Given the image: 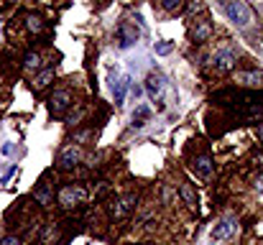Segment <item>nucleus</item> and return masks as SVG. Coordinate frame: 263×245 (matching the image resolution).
Listing matches in <instances>:
<instances>
[{
  "label": "nucleus",
  "mask_w": 263,
  "mask_h": 245,
  "mask_svg": "<svg viewBox=\"0 0 263 245\" xmlns=\"http://www.w3.org/2000/svg\"><path fill=\"white\" fill-rule=\"evenodd\" d=\"M222 8L228 13V18L235 23V26H248L251 23V8L246 0H222Z\"/></svg>",
  "instance_id": "obj_1"
},
{
  "label": "nucleus",
  "mask_w": 263,
  "mask_h": 245,
  "mask_svg": "<svg viewBox=\"0 0 263 245\" xmlns=\"http://www.w3.org/2000/svg\"><path fill=\"white\" fill-rule=\"evenodd\" d=\"M72 102H74V97H72L69 89H54V95L49 97V112L54 118H59V115H64L72 107Z\"/></svg>",
  "instance_id": "obj_2"
},
{
  "label": "nucleus",
  "mask_w": 263,
  "mask_h": 245,
  "mask_svg": "<svg viewBox=\"0 0 263 245\" xmlns=\"http://www.w3.org/2000/svg\"><path fill=\"white\" fill-rule=\"evenodd\" d=\"M87 194H85V189H80V186H64L62 192H59V204L62 207H74L77 202H82Z\"/></svg>",
  "instance_id": "obj_3"
},
{
  "label": "nucleus",
  "mask_w": 263,
  "mask_h": 245,
  "mask_svg": "<svg viewBox=\"0 0 263 245\" xmlns=\"http://www.w3.org/2000/svg\"><path fill=\"white\" fill-rule=\"evenodd\" d=\"M80 159H82L80 148H77V146H67V148L59 154V168L69 171V168H74V166L80 163Z\"/></svg>",
  "instance_id": "obj_4"
},
{
  "label": "nucleus",
  "mask_w": 263,
  "mask_h": 245,
  "mask_svg": "<svg viewBox=\"0 0 263 245\" xmlns=\"http://www.w3.org/2000/svg\"><path fill=\"white\" fill-rule=\"evenodd\" d=\"M235 62H238V56L233 54V51H217L215 56H212V64H215V69L217 72H230L233 67H235Z\"/></svg>",
  "instance_id": "obj_5"
},
{
  "label": "nucleus",
  "mask_w": 263,
  "mask_h": 245,
  "mask_svg": "<svg viewBox=\"0 0 263 245\" xmlns=\"http://www.w3.org/2000/svg\"><path fill=\"white\" fill-rule=\"evenodd\" d=\"M118 39H120V46L128 49V46H133L138 41V28L130 26V23H120L118 26Z\"/></svg>",
  "instance_id": "obj_6"
},
{
  "label": "nucleus",
  "mask_w": 263,
  "mask_h": 245,
  "mask_svg": "<svg viewBox=\"0 0 263 245\" xmlns=\"http://www.w3.org/2000/svg\"><path fill=\"white\" fill-rule=\"evenodd\" d=\"M130 77H118L115 74V80H112V97H115V105H123V100H125V92L130 89Z\"/></svg>",
  "instance_id": "obj_7"
},
{
  "label": "nucleus",
  "mask_w": 263,
  "mask_h": 245,
  "mask_svg": "<svg viewBox=\"0 0 263 245\" xmlns=\"http://www.w3.org/2000/svg\"><path fill=\"white\" fill-rule=\"evenodd\" d=\"M146 92L151 100H159L161 92H164V77L161 74H148L146 77Z\"/></svg>",
  "instance_id": "obj_8"
},
{
  "label": "nucleus",
  "mask_w": 263,
  "mask_h": 245,
  "mask_svg": "<svg viewBox=\"0 0 263 245\" xmlns=\"http://www.w3.org/2000/svg\"><path fill=\"white\" fill-rule=\"evenodd\" d=\"M235 233V220H222V222H217L215 225V230H212V240H225V238H230Z\"/></svg>",
  "instance_id": "obj_9"
},
{
  "label": "nucleus",
  "mask_w": 263,
  "mask_h": 245,
  "mask_svg": "<svg viewBox=\"0 0 263 245\" xmlns=\"http://www.w3.org/2000/svg\"><path fill=\"white\" fill-rule=\"evenodd\" d=\"M212 36V23L210 21H197V26H194V31H192V39L197 41V44H202V41H207Z\"/></svg>",
  "instance_id": "obj_10"
},
{
  "label": "nucleus",
  "mask_w": 263,
  "mask_h": 245,
  "mask_svg": "<svg viewBox=\"0 0 263 245\" xmlns=\"http://www.w3.org/2000/svg\"><path fill=\"white\" fill-rule=\"evenodd\" d=\"M194 171L199 174V176H212V161H210V156H197V161H194Z\"/></svg>",
  "instance_id": "obj_11"
},
{
  "label": "nucleus",
  "mask_w": 263,
  "mask_h": 245,
  "mask_svg": "<svg viewBox=\"0 0 263 245\" xmlns=\"http://www.w3.org/2000/svg\"><path fill=\"white\" fill-rule=\"evenodd\" d=\"M41 54H36V51H28L26 56H23V69H28V72H36V69H41Z\"/></svg>",
  "instance_id": "obj_12"
},
{
  "label": "nucleus",
  "mask_w": 263,
  "mask_h": 245,
  "mask_svg": "<svg viewBox=\"0 0 263 245\" xmlns=\"http://www.w3.org/2000/svg\"><path fill=\"white\" fill-rule=\"evenodd\" d=\"M148 115H151V110H148L146 105H141V107L133 112V128H143L146 120H148Z\"/></svg>",
  "instance_id": "obj_13"
},
{
  "label": "nucleus",
  "mask_w": 263,
  "mask_h": 245,
  "mask_svg": "<svg viewBox=\"0 0 263 245\" xmlns=\"http://www.w3.org/2000/svg\"><path fill=\"white\" fill-rule=\"evenodd\" d=\"M51 80H54V69H44V72L33 80V89H44L46 84H51Z\"/></svg>",
  "instance_id": "obj_14"
},
{
  "label": "nucleus",
  "mask_w": 263,
  "mask_h": 245,
  "mask_svg": "<svg viewBox=\"0 0 263 245\" xmlns=\"http://www.w3.org/2000/svg\"><path fill=\"white\" fill-rule=\"evenodd\" d=\"M26 28H28L31 33H41V31H44V21L31 13V15H26Z\"/></svg>",
  "instance_id": "obj_15"
},
{
  "label": "nucleus",
  "mask_w": 263,
  "mask_h": 245,
  "mask_svg": "<svg viewBox=\"0 0 263 245\" xmlns=\"http://www.w3.org/2000/svg\"><path fill=\"white\" fill-rule=\"evenodd\" d=\"M238 80L246 84H263V72H240Z\"/></svg>",
  "instance_id": "obj_16"
},
{
  "label": "nucleus",
  "mask_w": 263,
  "mask_h": 245,
  "mask_svg": "<svg viewBox=\"0 0 263 245\" xmlns=\"http://www.w3.org/2000/svg\"><path fill=\"white\" fill-rule=\"evenodd\" d=\"M161 8L166 13H179L184 8V0H161Z\"/></svg>",
  "instance_id": "obj_17"
},
{
  "label": "nucleus",
  "mask_w": 263,
  "mask_h": 245,
  "mask_svg": "<svg viewBox=\"0 0 263 245\" xmlns=\"http://www.w3.org/2000/svg\"><path fill=\"white\" fill-rule=\"evenodd\" d=\"M181 197L186 199V204H197V197H194V192H192L189 184H181Z\"/></svg>",
  "instance_id": "obj_18"
},
{
  "label": "nucleus",
  "mask_w": 263,
  "mask_h": 245,
  "mask_svg": "<svg viewBox=\"0 0 263 245\" xmlns=\"http://www.w3.org/2000/svg\"><path fill=\"white\" fill-rule=\"evenodd\" d=\"M133 202H136L133 197H125V199L120 202V210H118V217H123V215H128V212L133 210Z\"/></svg>",
  "instance_id": "obj_19"
},
{
  "label": "nucleus",
  "mask_w": 263,
  "mask_h": 245,
  "mask_svg": "<svg viewBox=\"0 0 263 245\" xmlns=\"http://www.w3.org/2000/svg\"><path fill=\"white\" fill-rule=\"evenodd\" d=\"M36 199L41 202V204H49L51 199H49V192H46V184H41L39 186V192H36Z\"/></svg>",
  "instance_id": "obj_20"
},
{
  "label": "nucleus",
  "mask_w": 263,
  "mask_h": 245,
  "mask_svg": "<svg viewBox=\"0 0 263 245\" xmlns=\"http://www.w3.org/2000/svg\"><path fill=\"white\" fill-rule=\"evenodd\" d=\"M172 49H174V44H172V41H161V44H156V54H161V56H164V54H169Z\"/></svg>",
  "instance_id": "obj_21"
},
{
  "label": "nucleus",
  "mask_w": 263,
  "mask_h": 245,
  "mask_svg": "<svg viewBox=\"0 0 263 245\" xmlns=\"http://www.w3.org/2000/svg\"><path fill=\"white\" fill-rule=\"evenodd\" d=\"M0 245H21V238H15V235H5Z\"/></svg>",
  "instance_id": "obj_22"
},
{
  "label": "nucleus",
  "mask_w": 263,
  "mask_h": 245,
  "mask_svg": "<svg viewBox=\"0 0 263 245\" xmlns=\"http://www.w3.org/2000/svg\"><path fill=\"white\" fill-rule=\"evenodd\" d=\"M10 154H13V146L5 143V146H3V156H10Z\"/></svg>",
  "instance_id": "obj_23"
},
{
  "label": "nucleus",
  "mask_w": 263,
  "mask_h": 245,
  "mask_svg": "<svg viewBox=\"0 0 263 245\" xmlns=\"http://www.w3.org/2000/svg\"><path fill=\"white\" fill-rule=\"evenodd\" d=\"M256 189H258V194H263V176H258V181H256Z\"/></svg>",
  "instance_id": "obj_24"
},
{
  "label": "nucleus",
  "mask_w": 263,
  "mask_h": 245,
  "mask_svg": "<svg viewBox=\"0 0 263 245\" xmlns=\"http://www.w3.org/2000/svg\"><path fill=\"white\" fill-rule=\"evenodd\" d=\"M261 138H263V128H261Z\"/></svg>",
  "instance_id": "obj_25"
}]
</instances>
